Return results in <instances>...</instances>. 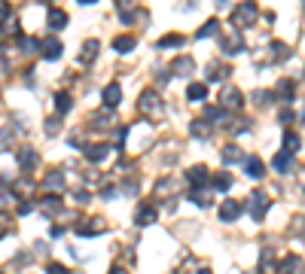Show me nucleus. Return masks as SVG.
Instances as JSON below:
<instances>
[{
    "label": "nucleus",
    "mask_w": 305,
    "mask_h": 274,
    "mask_svg": "<svg viewBox=\"0 0 305 274\" xmlns=\"http://www.w3.org/2000/svg\"><path fill=\"white\" fill-rule=\"evenodd\" d=\"M247 210H251V217L260 223V220L266 217V210H269V195H266L263 189H254L251 198H247Z\"/></svg>",
    "instance_id": "obj_1"
},
{
    "label": "nucleus",
    "mask_w": 305,
    "mask_h": 274,
    "mask_svg": "<svg viewBox=\"0 0 305 274\" xmlns=\"http://www.w3.org/2000/svg\"><path fill=\"white\" fill-rule=\"evenodd\" d=\"M254 18H257V3L254 0H244V3H238L235 9H232V24H254Z\"/></svg>",
    "instance_id": "obj_2"
},
{
    "label": "nucleus",
    "mask_w": 305,
    "mask_h": 274,
    "mask_svg": "<svg viewBox=\"0 0 305 274\" xmlns=\"http://www.w3.org/2000/svg\"><path fill=\"white\" fill-rule=\"evenodd\" d=\"M241 210H244V204H241V201H235V198H226V201L220 204V220H223V223H235Z\"/></svg>",
    "instance_id": "obj_3"
},
{
    "label": "nucleus",
    "mask_w": 305,
    "mask_h": 274,
    "mask_svg": "<svg viewBox=\"0 0 305 274\" xmlns=\"http://www.w3.org/2000/svg\"><path fill=\"white\" fill-rule=\"evenodd\" d=\"M220 107H223V110H238V107H244V95H241L238 88H226V92L220 95Z\"/></svg>",
    "instance_id": "obj_4"
},
{
    "label": "nucleus",
    "mask_w": 305,
    "mask_h": 274,
    "mask_svg": "<svg viewBox=\"0 0 305 274\" xmlns=\"http://www.w3.org/2000/svg\"><path fill=\"white\" fill-rule=\"evenodd\" d=\"M104 229H107V226H104V220H98V217H95V220H82V223H76V226H73V232H76V235H82V238L98 235V232H104Z\"/></svg>",
    "instance_id": "obj_5"
},
{
    "label": "nucleus",
    "mask_w": 305,
    "mask_h": 274,
    "mask_svg": "<svg viewBox=\"0 0 305 274\" xmlns=\"http://www.w3.org/2000/svg\"><path fill=\"white\" fill-rule=\"evenodd\" d=\"M141 110L159 116V113H162V98H159L156 92H144V95H141Z\"/></svg>",
    "instance_id": "obj_6"
},
{
    "label": "nucleus",
    "mask_w": 305,
    "mask_h": 274,
    "mask_svg": "<svg viewBox=\"0 0 305 274\" xmlns=\"http://www.w3.org/2000/svg\"><path fill=\"white\" fill-rule=\"evenodd\" d=\"M82 153H86L89 162H101V159L110 153V143H89V146L82 143Z\"/></svg>",
    "instance_id": "obj_7"
},
{
    "label": "nucleus",
    "mask_w": 305,
    "mask_h": 274,
    "mask_svg": "<svg viewBox=\"0 0 305 274\" xmlns=\"http://www.w3.org/2000/svg\"><path fill=\"white\" fill-rule=\"evenodd\" d=\"M272 168H275L278 174H290V171H293V153H287V149L278 153V156L272 159Z\"/></svg>",
    "instance_id": "obj_8"
},
{
    "label": "nucleus",
    "mask_w": 305,
    "mask_h": 274,
    "mask_svg": "<svg viewBox=\"0 0 305 274\" xmlns=\"http://www.w3.org/2000/svg\"><path fill=\"white\" fill-rule=\"evenodd\" d=\"M150 223H156V207L153 204H141L137 214H134V226H150Z\"/></svg>",
    "instance_id": "obj_9"
},
{
    "label": "nucleus",
    "mask_w": 305,
    "mask_h": 274,
    "mask_svg": "<svg viewBox=\"0 0 305 274\" xmlns=\"http://www.w3.org/2000/svg\"><path fill=\"white\" fill-rule=\"evenodd\" d=\"M275 95H278L281 101H296V82H293V79H281L278 88H275Z\"/></svg>",
    "instance_id": "obj_10"
},
{
    "label": "nucleus",
    "mask_w": 305,
    "mask_h": 274,
    "mask_svg": "<svg viewBox=\"0 0 305 274\" xmlns=\"http://www.w3.org/2000/svg\"><path fill=\"white\" fill-rule=\"evenodd\" d=\"M122 101V85L119 82H110L107 88H104V107H116Z\"/></svg>",
    "instance_id": "obj_11"
},
{
    "label": "nucleus",
    "mask_w": 305,
    "mask_h": 274,
    "mask_svg": "<svg viewBox=\"0 0 305 274\" xmlns=\"http://www.w3.org/2000/svg\"><path fill=\"white\" fill-rule=\"evenodd\" d=\"M171 70H174V73H180V76H186V73H192V70H196V61H192L189 55H180V58H174Z\"/></svg>",
    "instance_id": "obj_12"
},
{
    "label": "nucleus",
    "mask_w": 305,
    "mask_h": 274,
    "mask_svg": "<svg viewBox=\"0 0 305 274\" xmlns=\"http://www.w3.org/2000/svg\"><path fill=\"white\" fill-rule=\"evenodd\" d=\"M244 165H247V168H244V174H247V177H254V180H260V177L266 174L263 162H260L257 156H247V159H244Z\"/></svg>",
    "instance_id": "obj_13"
},
{
    "label": "nucleus",
    "mask_w": 305,
    "mask_h": 274,
    "mask_svg": "<svg viewBox=\"0 0 305 274\" xmlns=\"http://www.w3.org/2000/svg\"><path fill=\"white\" fill-rule=\"evenodd\" d=\"M220 46H223V52H226V55H235V52H241L244 40H241L238 34H232V37H223V40H220Z\"/></svg>",
    "instance_id": "obj_14"
},
{
    "label": "nucleus",
    "mask_w": 305,
    "mask_h": 274,
    "mask_svg": "<svg viewBox=\"0 0 305 274\" xmlns=\"http://www.w3.org/2000/svg\"><path fill=\"white\" fill-rule=\"evenodd\" d=\"M18 162H21V165H24V171H34V168H37V162H40V159H37V153H34V149H31V146H24V149H18Z\"/></svg>",
    "instance_id": "obj_15"
},
{
    "label": "nucleus",
    "mask_w": 305,
    "mask_h": 274,
    "mask_svg": "<svg viewBox=\"0 0 305 274\" xmlns=\"http://www.w3.org/2000/svg\"><path fill=\"white\" fill-rule=\"evenodd\" d=\"M43 55H46L49 61H58V58H61V43H58V40H46V43H43Z\"/></svg>",
    "instance_id": "obj_16"
},
{
    "label": "nucleus",
    "mask_w": 305,
    "mask_h": 274,
    "mask_svg": "<svg viewBox=\"0 0 305 274\" xmlns=\"http://www.w3.org/2000/svg\"><path fill=\"white\" fill-rule=\"evenodd\" d=\"M205 95H208V85L205 82H192L189 88H186V98L196 104V101H205Z\"/></svg>",
    "instance_id": "obj_17"
},
{
    "label": "nucleus",
    "mask_w": 305,
    "mask_h": 274,
    "mask_svg": "<svg viewBox=\"0 0 305 274\" xmlns=\"http://www.w3.org/2000/svg\"><path fill=\"white\" fill-rule=\"evenodd\" d=\"M43 183H46V189H55V192H58V189H64V174H61V171H49Z\"/></svg>",
    "instance_id": "obj_18"
},
{
    "label": "nucleus",
    "mask_w": 305,
    "mask_h": 274,
    "mask_svg": "<svg viewBox=\"0 0 305 274\" xmlns=\"http://www.w3.org/2000/svg\"><path fill=\"white\" fill-rule=\"evenodd\" d=\"M281 274H302V259L299 256H287L284 265H281Z\"/></svg>",
    "instance_id": "obj_19"
},
{
    "label": "nucleus",
    "mask_w": 305,
    "mask_h": 274,
    "mask_svg": "<svg viewBox=\"0 0 305 274\" xmlns=\"http://www.w3.org/2000/svg\"><path fill=\"white\" fill-rule=\"evenodd\" d=\"M46 24H49L52 31H61V27L67 24V15H64L61 9H52V12H49V21H46Z\"/></svg>",
    "instance_id": "obj_20"
},
{
    "label": "nucleus",
    "mask_w": 305,
    "mask_h": 274,
    "mask_svg": "<svg viewBox=\"0 0 305 274\" xmlns=\"http://www.w3.org/2000/svg\"><path fill=\"white\" fill-rule=\"evenodd\" d=\"M70 107H73V98H70L67 92H58V95H55V110H58V116L67 113Z\"/></svg>",
    "instance_id": "obj_21"
},
{
    "label": "nucleus",
    "mask_w": 305,
    "mask_h": 274,
    "mask_svg": "<svg viewBox=\"0 0 305 274\" xmlns=\"http://www.w3.org/2000/svg\"><path fill=\"white\" fill-rule=\"evenodd\" d=\"M220 159H223L226 165H232V162H244V153H241L238 146H226V149L220 153Z\"/></svg>",
    "instance_id": "obj_22"
},
{
    "label": "nucleus",
    "mask_w": 305,
    "mask_h": 274,
    "mask_svg": "<svg viewBox=\"0 0 305 274\" xmlns=\"http://www.w3.org/2000/svg\"><path fill=\"white\" fill-rule=\"evenodd\" d=\"M186 180H189V183H205V180H208V168H205V165L189 168V171H186Z\"/></svg>",
    "instance_id": "obj_23"
},
{
    "label": "nucleus",
    "mask_w": 305,
    "mask_h": 274,
    "mask_svg": "<svg viewBox=\"0 0 305 274\" xmlns=\"http://www.w3.org/2000/svg\"><path fill=\"white\" fill-rule=\"evenodd\" d=\"M113 49L122 52V55L131 52V49H134V37H128V34H125V37H116V40H113Z\"/></svg>",
    "instance_id": "obj_24"
},
{
    "label": "nucleus",
    "mask_w": 305,
    "mask_h": 274,
    "mask_svg": "<svg viewBox=\"0 0 305 274\" xmlns=\"http://www.w3.org/2000/svg\"><path fill=\"white\" fill-rule=\"evenodd\" d=\"M217 31H220V21H217V18H211L208 24H202V27L196 31V37H199V40H205V37H211V34H217Z\"/></svg>",
    "instance_id": "obj_25"
},
{
    "label": "nucleus",
    "mask_w": 305,
    "mask_h": 274,
    "mask_svg": "<svg viewBox=\"0 0 305 274\" xmlns=\"http://www.w3.org/2000/svg\"><path fill=\"white\" fill-rule=\"evenodd\" d=\"M95 55H98V43H95V40H89V43H86V49L79 52V61H82V64H89Z\"/></svg>",
    "instance_id": "obj_26"
},
{
    "label": "nucleus",
    "mask_w": 305,
    "mask_h": 274,
    "mask_svg": "<svg viewBox=\"0 0 305 274\" xmlns=\"http://www.w3.org/2000/svg\"><path fill=\"white\" fill-rule=\"evenodd\" d=\"M192 134L205 140V137H211V125H208L205 119H196V122H192Z\"/></svg>",
    "instance_id": "obj_27"
},
{
    "label": "nucleus",
    "mask_w": 305,
    "mask_h": 274,
    "mask_svg": "<svg viewBox=\"0 0 305 274\" xmlns=\"http://www.w3.org/2000/svg\"><path fill=\"white\" fill-rule=\"evenodd\" d=\"M299 146H302V143H299V134L287 131V134H284V149H287V153H299Z\"/></svg>",
    "instance_id": "obj_28"
},
{
    "label": "nucleus",
    "mask_w": 305,
    "mask_h": 274,
    "mask_svg": "<svg viewBox=\"0 0 305 274\" xmlns=\"http://www.w3.org/2000/svg\"><path fill=\"white\" fill-rule=\"evenodd\" d=\"M183 43V37L180 34H168V37H162L159 40V49H174V46H180Z\"/></svg>",
    "instance_id": "obj_29"
},
{
    "label": "nucleus",
    "mask_w": 305,
    "mask_h": 274,
    "mask_svg": "<svg viewBox=\"0 0 305 274\" xmlns=\"http://www.w3.org/2000/svg\"><path fill=\"white\" fill-rule=\"evenodd\" d=\"M107 125H113V116H110V113H95V116H92V128H107Z\"/></svg>",
    "instance_id": "obj_30"
},
{
    "label": "nucleus",
    "mask_w": 305,
    "mask_h": 274,
    "mask_svg": "<svg viewBox=\"0 0 305 274\" xmlns=\"http://www.w3.org/2000/svg\"><path fill=\"white\" fill-rule=\"evenodd\" d=\"M18 49H21V52H37L40 43H37L34 37H18Z\"/></svg>",
    "instance_id": "obj_31"
},
{
    "label": "nucleus",
    "mask_w": 305,
    "mask_h": 274,
    "mask_svg": "<svg viewBox=\"0 0 305 274\" xmlns=\"http://www.w3.org/2000/svg\"><path fill=\"white\" fill-rule=\"evenodd\" d=\"M226 76H229V67H211V73H208L211 82H223Z\"/></svg>",
    "instance_id": "obj_32"
},
{
    "label": "nucleus",
    "mask_w": 305,
    "mask_h": 274,
    "mask_svg": "<svg viewBox=\"0 0 305 274\" xmlns=\"http://www.w3.org/2000/svg\"><path fill=\"white\" fill-rule=\"evenodd\" d=\"M40 207H43V210H52V214H55V210L61 207V201H58V195H46V198L40 201Z\"/></svg>",
    "instance_id": "obj_33"
},
{
    "label": "nucleus",
    "mask_w": 305,
    "mask_h": 274,
    "mask_svg": "<svg viewBox=\"0 0 305 274\" xmlns=\"http://www.w3.org/2000/svg\"><path fill=\"white\" fill-rule=\"evenodd\" d=\"M229 186H232V177H229V174H226V171H223V174H217V177H214V189H229Z\"/></svg>",
    "instance_id": "obj_34"
},
{
    "label": "nucleus",
    "mask_w": 305,
    "mask_h": 274,
    "mask_svg": "<svg viewBox=\"0 0 305 274\" xmlns=\"http://www.w3.org/2000/svg\"><path fill=\"white\" fill-rule=\"evenodd\" d=\"M189 201H192V204H199V207H208V204H211V198H208V195H202L199 189H192V192H189Z\"/></svg>",
    "instance_id": "obj_35"
},
{
    "label": "nucleus",
    "mask_w": 305,
    "mask_h": 274,
    "mask_svg": "<svg viewBox=\"0 0 305 274\" xmlns=\"http://www.w3.org/2000/svg\"><path fill=\"white\" fill-rule=\"evenodd\" d=\"M272 55L281 61V58H287V55H290V49H287L284 43H272Z\"/></svg>",
    "instance_id": "obj_36"
},
{
    "label": "nucleus",
    "mask_w": 305,
    "mask_h": 274,
    "mask_svg": "<svg viewBox=\"0 0 305 274\" xmlns=\"http://www.w3.org/2000/svg\"><path fill=\"white\" fill-rule=\"evenodd\" d=\"M58 128H61V116L46 119V134H58Z\"/></svg>",
    "instance_id": "obj_37"
},
{
    "label": "nucleus",
    "mask_w": 305,
    "mask_h": 274,
    "mask_svg": "<svg viewBox=\"0 0 305 274\" xmlns=\"http://www.w3.org/2000/svg\"><path fill=\"white\" fill-rule=\"evenodd\" d=\"M272 95H275V92H257V104H260V107L272 104Z\"/></svg>",
    "instance_id": "obj_38"
},
{
    "label": "nucleus",
    "mask_w": 305,
    "mask_h": 274,
    "mask_svg": "<svg viewBox=\"0 0 305 274\" xmlns=\"http://www.w3.org/2000/svg\"><path fill=\"white\" fill-rule=\"evenodd\" d=\"M46 274H70V271H67L64 265H58V262H49V265H46Z\"/></svg>",
    "instance_id": "obj_39"
},
{
    "label": "nucleus",
    "mask_w": 305,
    "mask_h": 274,
    "mask_svg": "<svg viewBox=\"0 0 305 274\" xmlns=\"http://www.w3.org/2000/svg\"><path fill=\"white\" fill-rule=\"evenodd\" d=\"M110 274H125V271H122L119 265H113V268H110Z\"/></svg>",
    "instance_id": "obj_40"
},
{
    "label": "nucleus",
    "mask_w": 305,
    "mask_h": 274,
    "mask_svg": "<svg viewBox=\"0 0 305 274\" xmlns=\"http://www.w3.org/2000/svg\"><path fill=\"white\" fill-rule=\"evenodd\" d=\"M217 6H220V9H226V6H229V0H217Z\"/></svg>",
    "instance_id": "obj_41"
},
{
    "label": "nucleus",
    "mask_w": 305,
    "mask_h": 274,
    "mask_svg": "<svg viewBox=\"0 0 305 274\" xmlns=\"http://www.w3.org/2000/svg\"><path fill=\"white\" fill-rule=\"evenodd\" d=\"M79 3H95V0H79Z\"/></svg>",
    "instance_id": "obj_42"
},
{
    "label": "nucleus",
    "mask_w": 305,
    "mask_h": 274,
    "mask_svg": "<svg viewBox=\"0 0 305 274\" xmlns=\"http://www.w3.org/2000/svg\"><path fill=\"white\" fill-rule=\"evenodd\" d=\"M302 122H305V113H302Z\"/></svg>",
    "instance_id": "obj_43"
},
{
    "label": "nucleus",
    "mask_w": 305,
    "mask_h": 274,
    "mask_svg": "<svg viewBox=\"0 0 305 274\" xmlns=\"http://www.w3.org/2000/svg\"><path fill=\"white\" fill-rule=\"evenodd\" d=\"M0 274H3V271H0Z\"/></svg>",
    "instance_id": "obj_44"
}]
</instances>
